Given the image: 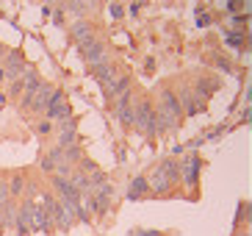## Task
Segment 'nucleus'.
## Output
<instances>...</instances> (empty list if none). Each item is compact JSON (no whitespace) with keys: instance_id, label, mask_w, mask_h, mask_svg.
I'll use <instances>...</instances> for the list:
<instances>
[{"instance_id":"1","label":"nucleus","mask_w":252,"mask_h":236,"mask_svg":"<svg viewBox=\"0 0 252 236\" xmlns=\"http://www.w3.org/2000/svg\"><path fill=\"white\" fill-rule=\"evenodd\" d=\"M156 117H158V122H161V131H169V128H175L180 122L183 109H180L178 95H175L172 89H163L161 92V109L156 111Z\"/></svg>"},{"instance_id":"2","label":"nucleus","mask_w":252,"mask_h":236,"mask_svg":"<svg viewBox=\"0 0 252 236\" xmlns=\"http://www.w3.org/2000/svg\"><path fill=\"white\" fill-rule=\"evenodd\" d=\"M133 125L139 128V131L150 133V136H156V133H161V122H158L156 111H153V106L147 103V100H139L133 109Z\"/></svg>"},{"instance_id":"3","label":"nucleus","mask_w":252,"mask_h":236,"mask_svg":"<svg viewBox=\"0 0 252 236\" xmlns=\"http://www.w3.org/2000/svg\"><path fill=\"white\" fill-rule=\"evenodd\" d=\"M45 117L47 119H67L69 117V103L64 100V92H61V89L53 92V100H50V106L45 109Z\"/></svg>"},{"instance_id":"4","label":"nucleus","mask_w":252,"mask_h":236,"mask_svg":"<svg viewBox=\"0 0 252 236\" xmlns=\"http://www.w3.org/2000/svg\"><path fill=\"white\" fill-rule=\"evenodd\" d=\"M200 164L202 158L197 153H191L189 158L180 161V178L186 181V186H197V175H200Z\"/></svg>"},{"instance_id":"5","label":"nucleus","mask_w":252,"mask_h":236,"mask_svg":"<svg viewBox=\"0 0 252 236\" xmlns=\"http://www.w3.org/2000/svg\"><path fill=\"white\" fill-rule=\"evenodd\" d=\"M3 73H6V81H20L25 73V61L20 53H6V64H3Z\"/></svg>"},{"instance_id":"6","label":"nucleus","mask_w":252,"mask_h":236,"mask_svg":"<svg viewBox=\"0 0 252 236\" xmlns=\"http://www.w3.org/2000/svg\"><path fill=\"white\" fill-rule=\"evenodd\" d=\"M83 59L89 61V67H97V64H103V61H108V47H105V42H92L83 47Z\"/></svg>"},{"instance_id":"7","label":"nucleus","mask_w":252,"mask_h":236,"mask_svg":"<svg viewBox=\"0 0 252 236\" xmlns=\"http://www.w3.org/2000/svg\"><path fill=\"white\" fill-rule=\"evenodd\" d=\"M31 214H33V200H25L23 206L17 208V220H14V228H17V234H20V236H28Z\"/></svg>"},{"instance_id":"8","label":"nucleus","mask_w":252,"mask_h":236,"mask_svg":"<svg viewBox=\"0 0 252 236\" xmlns=\"http://www.w3.org/2000/svg\"><path fill=\"white\" fill-rule=\"evenodd\" d=\"M72 39H75L78 44H81V47L92 44V42H94V25H92V22L78 20V22L72 25Z\"/></svg>"},{"instance_id":"9","label":"nucleus","mask_w":252,"mask_h":236,"mask_svg":"<svg viewBox=\"0 0 252 236\" xmlns=\"http://www.w3.org/2000/svg\"><path fill=\"white\" fill-rule=\"evenodd\" d=\"M53 92L56 89L50 86V83H39V89H36V95H33V103H31V109L33 111H45L47 106H50V100H53Z\"/></svg>"},{"instance_id":"10","label":"nucleus","mask_w":252,"mask_h":236,"mask_svg":"<svg viewBox=\"0 0 252 236\" xmlns=\"http://www.w3.org/2000/svg\"><path fill=\"white\" fill-rule=\"evenodd\" d=\"M147 186H150V189H153L156 195H166V192L172 189V181H169L166 175H163L161 170H156L153 175L147 178Z\"/></svg>"},{"instance_id":"11","label":"nucleus","mask_w":252,"mask_h":236,"mask_svg":"<svg viewBox=\"0 0 252 236\" xmlns=\"http://www.w3.org/2000/svg\"><path fill=\"white\" fill-rule=\"evenodd\" d=\"M92 75H94V78H97L100 83H105V89H108L114 81H117V73H114V67L108 64V61H103V64L92 67Z\"/></svg>"},{"instance_id":"12","label":"nucleus","mask_w":252,"mask_h":236,"mask_svg":"<svg viewBox=\"0 0 252 236\" xmlns=\"http://www.w3.org/2000/svg\"><path fill=\"white\" fill-rule=\"evenodd\" d=\"M147 192H150V186H147V178H144V175L133 178V181H130V186H127V197H130V200L144 197Z\"/></svg>"},{"instance_id":"13","label":"nucleus","mask_w":252,"mask_h":236,"mask_svg":"<svg viewBox=\"0 0 252 236\" xmlns=\"http://www.w3.org/2000/svg\"><path fill=\"white\" fill-rule=\"evenodd\" d=\"M75 122L69 119V122H64V128H61V133H59V148L61 150H67V148H72L75 145Z\"/></svg>"},{"instance_id":"14","label":"nucleus","mask_w":252,"mask_h":236,"mask_svg":"<svg viewBox=\"0 0 252 236\" xmlns=\"http://www.w3.org/2000/svg\"><path fill=\"white\" fill-rule=\"evenodd\" d=\"M158 170H161L163 175H166L172 184H175V181L180 178V161H175V158H163V161L158 164Z\"/></svg>"},{"instance_id":"15","label":"nucleus","mask_w":252,"mask_h":236,"mask_svg":"<svg viewBox=\"0 0 252 236\" xmlns=\"http://www.w3.org/2000/svg\"><path fill=\"white\" fill-rule=\"evenodd\" d=\"M178 103H180V109L186 106V111H189V114H197V109H200V103H197V97H194V92H189V89H183V92H180Z\"/></svg>"},{"instance_id":"16","label":"nucleus","mask_w":252,"mask_h":236,"mask_svg":"<svg viewBox=\"0 0 252 236\" xmlns=\"http://www.w3.org/2000/svg\"><path fill=\"white\" fill-rule=\"evenodd\" d=\"M216 86H219V83H216V78H202L200 83H197V95L194 97H211V92H216Z\"/></svg>"},{"instance_id":"17","label":"nucleus","mask_w":252,"mask_h":236,"mask_svg":"<svg viewBox=\"0 0 252 236\" xmlns=\"http://www.w3.org/2000/svg\"><path fill=\"white\" fill-rule=\"evenodd\" d=\"M100 3H78V0H72V3H64V8H69L72 14H83L86 8H97Z\"/></svg>"},{"instance_id":"18","label":"nucleus","mask_w":252,"mask_h":236,"mask_svg":"<svg viewBox=\"0 0 252 236\" xmlns=\"http://www.w3.org/2000/svg\"><path fill=\"white\" fill-rule=\"evenodd\" d=\"M25 189V178L23 175H14L11 181H8V195H20Z\"/></svg>"},{"instance_id":"19","label":"nucleus","mask_w":252,"mask_h":236,"mask_svg":"<svg viewBox=\"0 0 252 236\" xmlns=\"http://www.w3.org/2000/svg\"><path fill=\"white\" fill-rule=\"evenodd\" d=\"M75 161H81V148H78V145L64 150V164H75Z\"/></svg>"},{"instance_id":"20","label":"nucleus","mask_w":252,"mask_h":236,"mask_svg":"<svg viewBox=\"0 0 252 236\" xmlns=\"http://www.w3.org/2000/svg\"><path fill=\"white\" fill-rule=\"evenodd\" d=\"M108 14H111L114 20H122V14H125V8H122V3H111V6H108Z\"/></svg>"},{"instance_id":"21","label":"nucleus","mask_w":252,"mask_h":236,"mask_svg":"<svg viewBox=\"0 0 252 236\" xmlns=\"http://www.w3.org/2000/svg\"><path fill=\"white\" fill-rule=\"evenodd\" d=\"M224 133H227V125H219V128H214V131L208 133L205 139H208V142H216L219 136H224Z\"/></svg>"},{"instance_id":"22","label":"nucleus","mask_w":252,"mask_h":236,"mask_svg":"<svg viewBox=\"0 0 252 236\" xmlns=\"http://www.w3.org/2000/svg\"><path fill=\"white\" fill-rule=\"evenodd\" d=\"M227 44H233V47L244 44V34H227Z\"/></svg>"},{"instance_id":"23","label":"nucleus","mask_w":252,"mask_h":236,"mask_svg":"<svg viewBox=\"0 0 252 236\" xmlns=\"http://www.w3.org/2000/svg\"><path fill=\"white\" fill-rule=\"evenodd\" d=\"M216 67H219V70H222V73H233V64H230L227 59H222V56H219V59H216Z\"/></svg>"},{"instance_id":"24","label":"nucleus","mask_w":252,"mask_h":236,"mask_svg":"<svg viewBox=\"0 0 252 236\" xmlns=\"http://www.w3.org/2000/svg\"><path fill=\"white\" fill-rule=\"evenodd\" d=\"M8 200H11V195H8V184L0 181V203H8Z\"/></svg>"},{"instance_id":"25","label":"nucleus","mask_w":252,"mask_h":236,"mask_svg":"<svg viewBox=\"0 0 252 236\" xmlns=\"http://www.w3.org/2000/svg\"><path fill=\"white\" fill-rule=\"evenodd\" d=\"M141 6H144V3H127V14L130 17H136L141 11Z\"/></svg>"},{"instance_id":"26","label":"nucleus","mask_w":252,"mask_h":236,"mask_svg":"<svg viewBox=\"0 0 252 236\" xmlns=\"http://www.w3.org/2000/svg\"><path fill=\"white\" fill-rule=\"evenodd\" d=\"M39 167H42V170H47V172H50V170H56V164H53L50 158H42V161H39Z\"/></svg>"},{"instance_id":"27","label":"nucleus","mask_w":252,"mask_h":236,"mask_svg":"<svg viewBox=\"0 0 252 236\" xmlns=\"http://www.w3.org/2000/svg\"><path fill=\"white\" fill-rule=\"evenodd\" d=\"M197 25H200V28H205V25H211V17H208V14H200V17H197Z\"/></svg>"},{"instance_id":"28","label":"nucleus","mask_w":252,"mask_h":236,"mask_svg":"<svg viewBox=\"0 0 252 236\" xmlns=\"http://www.w3.org/2000/svg\"><path fill=\"white\" fill-rule=\"evenodd\" d=\"M224 8H227L230 14H236L238 8H241V3H233V0H230V3H224Z\"/></svg>"},{"instance_id":"29","label":"nucleus","mask_w":252,"mask_h":236,"mask_svg":"<svg viewBox=\"0 0 252 236\" xmlns=\"http://www.w3.org/2000/svg\"><path fill=\"white\" fill-rule=\"evenodd\" d=\"M23 92V81H11V95H20Z\"/></svg>"},{"instance_id":"30","label":"nucleus","mask_w":252,"mask_h":236,"mask_svg":"<svg viewBox=\"0 0 252 236\" xmlns=\"http://www.w3.org/2000/svg\"><path fill=\"white\" fill-rule=\"evenodd\" d=\"M36 131H39V133H50V122H47V119H45V122H39Z\"/></svg>"},{"instance_id":"31","label":"nucleus","mask_w":252,"mask_h":236,"mask_svg":"<svg viewBox=\"0 0 252 236\" xmlns=\"http://www.w3.org/2000/svg\"><path fill=\"white\" fill-rule=\"evenodd\" d=\"M133 236H161V234H158V231H136Z\"/></svg>"},{"instance_id":"32","label":"nucleus","mask_w":252,"mask_h":236,"mask_svg":"<svg viewBox=\"0 0 252 236\" xmlns=\"http://www.w3.org/2000/svg\"><path fill=\"white\" fill-rule=\"evenodd\" d=\"M6 53H8V50H6V44H0V59H6Z\"/></svg>"},{"instance_id":"33","label":"nucleus","mask_w":252,"mask_h":236,"mask_svg":"<svg viewBox=\"0 0 252 236\" xmlns=\"http://www.w3.org/2000/svg\"><path fill=\"white\" fill-rule=\"evenodd\" d=\"M6 100H8V97L3 95V92H0V106H6Z\"/></svg>"},{"instance_id":"34","label":"nucleus","mask_w":252,"mask_h":236,"mask_svg":"<svg viewBox=\"0 0 252 236\" xmlns=\"http://www.w3.org/2000/svg\"><path fill=\"white\" fill-rule=\"evenodd\" d=\"M6 81V73H3V67H0V83Z\"/></svg>"}]
</instances>
